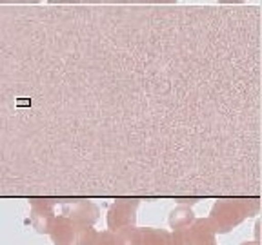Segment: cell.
I'll return each instance as SVG.
<instances>
[{
	"instance_id": "1",
	"label": "cell",
	"mask_w": 262,
	"mask_h": 245,
	"mask_svg": "<svg viewBox=\"0 0 262 245\" xmlns=\"http://www.w3.org/2000/svg\"><path fill=\"white\" fill-rule=\"evenodd\" d=\"M257 198H224L215 202L209 212V224L215 234H226L233 227L241 225L246 218L255 216L258 212Z\"/></svg>"
},
{
	"instance_id": "2",
	"label": "cell",
	"mask_w": 262,
	"mask_h": 245,
	"mask_svg": "<svg viewBox=\"0 0 262 245\" xmlns=\"http://www.w3.org/2000/svg\"><path fill=\"white\" fill-rule=\"evenodd\" d=\"M117 245H169L171 233L155 227H131L119 229L117 233Z\"/></svg>"
},
{
	"instance_id": "3",
	"label": "cell",
	"mask_w": 262,
	"mask_h": 245,
	"mask_svg": "<svg viewBox=\"0 0 262 245\" xmlns=\"http://www.w3.org/2000/svg\"><path fill=\"white\" fill-rule=\"evenodd\" d=\"M139 205L140 202L135 198H122V200L115 202L107 211V231L117 233L119 229L135 225Z\"/></svg>"
},
{
	"instance_id": "4",
	"label": "cell",
	"mask_w": 262,
	"mask_h": 245,
	"mask_svg": "<svg viewBox=\"0 0 262 245\" xmlns=\"http://www.w3.org/2000/svg\"><path fill=\"white\" fill-rule=\"evenodd\" d=\"M64 216L70 218L77 227H93L95 222L100 216V209L93 202L82 200L73 205H66Z\"/></svg>"
},
{
	"instance_id": "5",
	"label": "cell",
	"mask_w": 262,
	"mask_h": 245,
	"mask_svg": "<svg viewBox=\"0 0 262 245\" xmlns=\"http://www.w3.org/2000/svg\"><path fill=\"white\" fill-rule=\"evenodd\" d=\"M31 205V224L37 229V233L49 234V229L55 220V211H53V200H40V198H33L29 200Z\"/></svg>"
},
{
	"instance_id": "6",
	"label": "cell",
	"mask_w": 262,
	"mask_h": 245,
	"mask_svg": "<svg viewBox=\"0 0 262 245\" xmlns=\"http://www.w3.org/2000/svg\"><path fill=\"white\" fill-rule=\"evenodd\" d=\"M184 234V245H213L215 241V231L208 218H195L189 227L182 229Z\"/></svg>"
},
{
	"instance_id": "7",
	"label": "cell",
	"mask_w": 262,
	"mask_h": 245,
	"mask_svg": "<svg viewBox=\"0 0 262 245\" xmlns=\"http://www.w3.org/2000/svg\"><path fill=\"white\" fill-rule=\"evenodd\" d=\"M77 231L78 227L64 214L55 216L51 229H49V236L53 240L55 245H75L77 240Z\"/></svg>"
},
{
	"instance_id": "8",
	"label": "cell",
	"mask_w": 262,
	"mask_h": 245,
	"mask_svg": "<svg viewBox=\"0 0 262 245\" xmlns=\"http://www.w3.org/2000/svg\"><path fill=\"white\" fill-rule=\"evenodd\" d=\"M193 220H195V214H193L191 207H188V205H179V207H175L171 211V214H169V218H168V224L173 231H182V229L189 227V225L193 224Z\"/></svg>"
},
{
	"instance_id": "9",
	"label": "cell",
	"mask_w": 262,
	"mask_h": 245,
	"mask_svg": "<svg viewBox=\"0 0 262 245\" xmlns=\"http://www.w3.org/2000/svg\"><path fill=\"white\" fill-rule=\"evenodd\" d=\"M95 240H97V231L93 227H78L75 245H95Z\"/></svg>"
},
{
	"instance_id": "10",
	"label": "cell",
	"mask_w": 262,
	"mask_h": 245,
	"mask_svg": "<svg viewBox=\"0 0 262 245\" xmlns=\"http://www.w3.org/2000/svg\"><path fill=\"white\" fill-rule=\"evenodd\" d=\"M95 245H117V236H115V233H111V231L97 233Z\"/></svg>"
},
{
	"instance_id": "11",
	"label": "cell",
	"mask_w": 262,
	"mask_h": 245,
	"mask_svg": "<svg viewBox=\"0 0 262 245\" xmlns=\"http://www.w3.org/2000/svg\"><path fill=\"white\" fill-rule=\"evenodd\" d=\"M241 245H258V241H244V243Z\"/></svg>"
},
{
	"instance_id": "12",
	"label": "cell",
	"mask_w": 262,
	"mask_h": 245,
	"mask_svg": "<svg viewBox=\"0 0 262 245\" xmlns=\"http://www.w3.org/2000/svg\"><path fill=\"white\" fill-rule=\"evenodd\" d=\"M213 245H217V243H213Z\"/></svg>"
}]
</instances>
